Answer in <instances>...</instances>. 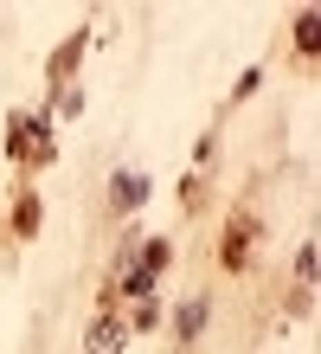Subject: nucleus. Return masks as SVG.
<instances>
[{
	"mask_svg": "<svg viewBox=\"0 0 321 354\" xmlns=\"http://www.w3.org/2000/svg\"><path fill=\"white\" fill-rule=\"evenodd\" d=\"M122 335H128L122 316H103V322L90 328V354H116V348H122Z\"/></svg>",
	"mask_w": 321,
	"mask_h": 354,
	"instance_id": "f03ea898",
	"label": "nucleus"
},
{
	"mask_svg": "<svg viewBox=\"0 0 321 354\" xmlns=\"http://www.w3.org/2000/svg\"><path fill=\"white\" fill-rule=\"evenodd\" d=\"M110 200H116V206H128V213H135V206L148 200V180H142V174H116V180H110Z\"/></svg>",
	"mask_w": 321,
	"mask_h": 354,
	"instance_id": "f257e3e1",
	"label": "nucleus"
},
{
	"mask_svg": "<svg viewBox=\"0 0 321 354\" xmlns=\"http://www.w3.org/2000/svg\"><path fill=\"white\" fill-rule=\"evenodd\" d=\"M206 316H212V309H206L200 297H193V303H180V322H174V335H180V342H193V335L206 328Z\"/></svg>",
	"mask_w": 321,
	"mask_h": 354,
	"instance_id": "7ed1b4c3",
	"label": "nucleus"
}]
</instances>
